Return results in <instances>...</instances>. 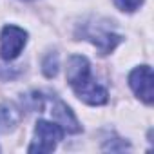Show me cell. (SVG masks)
Segmentation results:
<instances>
[{
    "label": "cell",
    "mask_w": 154,
    "mask_h": 154,
    "mask_svg": "<svg viewBox=\"0 0 154 154\" xmlns=\"http://www.w3.org/2000/svg\"><path fill=\"white\" fill-rule=\"evenodd\" d=\"M20 120V112L15 105L11 103H2L0 105V132H9L17 127Z\"/></svg>",
    "instance_id": "obj_8"
},
{
    "label": "cell",
    "mask_w": 154,
    "mask_h": 154,
    "mask_svg": "<svg viewBox=\"0 0 154 154\" xmlns=\"http://www.w3.org/2000/svg\"><path fill=\"white\" fill-rule=\"evenodd\" d=\"M62 138H63V129L56 122L38 120L36 127H35V140L29 147V152L47 154L56 149V145Z\"/></svg>",
    "instance_id": "obj_1"
},
{
    "label": "cell",
    "mask_w": 154,
    "mask_h": 154,
    "mask_svg": "<svg viewBox=\"0 0 154 154\" xmlns=\"http://www.w3.org/2000/svg\"><path fill=\"white\" fill-rule=\"evenodd\" d=\"M84 36H85L87 40H91V42L98 47L100 54L111 53V51L122 42V36H120V35H116V33H112V31H109V29H103V27H100V26H93V24L87 26Z\"/></svg>",
    "instance_id": "obj_4"
},
{
    "label": "cell",
    "mask_w": 154,
    "mask_h": 154,
    "mask_svg": "<svg viewBox=\"0 0 154 154\" xmlns=\"http://www.w3.org/2000/svg\"><path fill=\"white\" fill-rule=\"evenodd\" d=\"M65 76H67V82L71 87H76L80 85L82 82L89 80L91 78V65H89V60L82 54H72L67 62V71H65Z\"/></svg>",
    "instance_id": "obj_6"
},
{
    "label": "cell",
    "mask_w": 154,
    "mask_h": 154,
    "mask_svg": "<svg viewBox=\"0 0 154 154\" xmlns=\"http://www.w3.org/2000/svg\"><path fill=\"white\" fill-rule=\"evenodd\" d=\"M152 80H154L152 78V69L149 65L136 67L129 74V85H131V89L147 105L152 103Z\"/></svg>",
    "instance_id": "obj_3"
},
{
    "label": "cell",
    "mask_w": 154,
    "mask_h": 154,
    "mask_svg": "<svg viewBox=\"0 0 154 154\" xmlns=\"http://www.w3.org/2000/svg\"><path fill=\"white\" fill-rule=\"evenodd\" d=\"M72 91L76 93V96H78L82 102L89 103V105H103L107 103L109 100V93L103 85H100L98 82H94L93 78L82 82L80 85L72 87Z\"/></svg>",
    "instance_id": "obj_5"
},
{
    "label": "cell",
    "mask_w": 154,
    "mask_h": 154,
    "mask_svg": "<svg viewBox=\"0 0 154 154\" xmlns=\"http://www.w3.org/2000/svg\"><path fill=\"white\" fill-rule=\"evenodd\" d=\"M141 4H143V0H114V6L125 13H134Z\"/></svg>",
    "instance_id": "obj_10"
},
{
    "label": "cell",
    "mask_w": 154,
    "mask_h": 154,
    "mask_svg": "<svg viewBox=\"0 0 154 154\" xmlns=\"http://www.w3.org/2000/svg\"><path fill=\"white\" fill-rule=\"evenodd\" d=\"M27 42V33L17 26H6L0 33V56L4 60H15Z\"/></svg>",
    "instance_id": "obj_2"
},
{
    "label": "cell",
    "mask_w": 154,
    "mask_h": 154,
    "mask_svg": "<svg viewBox=\"0 0 154 154\" xmlns=\"http://www.w3.org/2000/svg\"><path fill=\"white\" fill-rule=\"evenodd\" d=\"M53 116H54V122L63 129V132H80V123L78 120L74 118L72 111L63 103V102H54L53 103Z\"/></svg>",
    "instance_id": "obj_7"
},
{
    "label": "cell",
    "mask_w": 154,
    "mask_h": 154,
    "mask_svg": "<svg viewBox=\"0 0 154 154\" xmlns=\"http://www.w3.org/2000/svg\"><path fill=\"white\" fill-rule=\"evenodd\" d=\"M42 71L44 74L47 76V78H53V76H56L58 72V54L56 53H49L44 62H42Z\"/></svg>",
    "instance_id": "obj_9"
}]
</instances>
